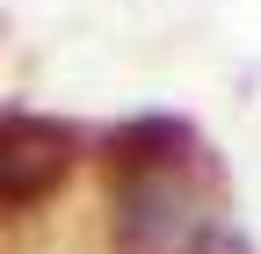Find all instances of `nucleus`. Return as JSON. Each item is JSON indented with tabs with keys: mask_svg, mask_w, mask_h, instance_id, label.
<instances>
[{
	"mask_svg": "<svg viewBox=\"0 0 261 254\" xmlns=\"http://www.w3.org/2000/svg\"><path fill=\"white\" fill-rule=\"evenodd\" d=\"M109 254H203L218 225V196L196 167H160V174H109Z\"/></svg>",
	"mask_w": 261,
	"mask_h": 254,
	"instance_id": "obj_1",
	"label": "nucleus"
},
{
	"mask_svg": "<svg viewBox=\"0 0 261 254\" xmlns=\"http://www.w3.org/2000/svg\"><path fill=\"white\" fill-rule=\"evenodd\" d=\"M80 160V131L37 109H0V211H29L65 189Z\"/></svg>",
	"mask_w": 261,
	"mask_h": 254,
	"instance_id": "obj_2",
	"label": "nucleus"
},
{
	"mask_svg": "<svg viewBox=\"0 0 261 254\" xmlns=\"http://www.w3.org/2000/svg\"><path fill=\"white\" fill-rule=\"evenodd\" d=\"M203 160V138H196L189 116L167 109H145V116H123L102 131V167L109 174H160V167H196Z\"/></svg>",
	"mask_w": 261,
	"mask_h": 254,
	"instance_id": "obj_3",
	"label": "nucleus"
},
{
	"mask_svg": "<svg viewBox=\"0 0 261 254\" xmlns=\"http://www.w3.org/2000/svg\"><path fill=\"white\" fill-rule=\"evenodd\" d=\"M203 254H254V247H247V240H240V233H218V240H211V247H203Z\"/></svg>",
	"mask_w": 261,
	"mask_h": 254,
	"instance_id": "obj_4",
	"label": "nucleus"
}]
</instances>
